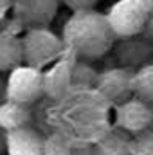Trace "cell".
I'll use <instances>...</instances> for the list:
<instances>
[{"mask_svg":"<svg viewBox=\"0 0 153 155\" xmlns=\"http://www.w3.org/2000/svg\"><path fill=\"white\" fill-rule=\"evenodd\" d=\"M61 40L65 49L72 51L77 58L90 61L99 60L112 51L117 38L106 20V15H101L92 7L72 13L63 25Z\"/></svg>","mask_w":153,"mask_h":155,"instance_id":"6da1fadb","label":"cell"},{"mask_svg":"<svg viewBox=\"0 0 153 155\" xmlns=\"http://www.w3.org/2000/svg\"><path fill=\"white\" fill-rule=\"evenodd\" d=\"M5 99L33 105L43 97V72L33 65H18L9 71V78L4 85Z\"/></svg>","mask_w":153,"mask_h":155,"instance_id":"3957f363","label":"cell"},{"mask_svg":"<svg viewBox=\"0 0 153 155\" xmlns=\"http://www.w3.org/2000/svg\"><path fill=\"white\" fill-rule=\"evenodd\" d=\"M142 33H144L148 38L153 40V9L150 11V15H148V20H146V24H144V29H142Z\"/></svg>","mask_w":153,"mask_h":155,"instance_id":"ffe728a7","label":"cell"},{"mask_svg":"<svg viewBox=\"0 0 153 155\" xmlns=\"http://www.w3.org/2000/svg\"><path fill=\"white\" fill-rule=\"evenodd\" d=\"M2 150H4V135L0 134V153H2Z\"/></svg>","mask_w":153,"mask_h":155,"instance_id":"7402d4cb","label":"cell"},{"mask_svg":"<svg viewBox=\"0 0 153 155\" xmlns=\"http://www.w3.org/2000/svg\"><path fill=\"white\" fill-rule=\"evenodd\" d=\"M132 153L133 155H153V126L139 132L133 135L132 143Z\"/></svg>","mask_w":153,"mask_h":155,"instance_id":"e0dca14e","label":"cell"},{"mask_svg":"<svg viewBox=\"0 0 153 155\" xmlns=\"http://www.w3.org/2000/svg\"><path fill=\"white\" fill-rule=\"evenodd\" d=\"M4 150L7 155H43V135L31 126L5 132Z\"/></svg>","mask_w":153,"mask_h":155,"instance_id":"30bf717a","label":"cell"},{"mask_svg":"<svg viewBox=\"0 0 153 155\" xmlns=\"http://www.w3.org/2000/svg\"><path fill=\"white\" fill-rule=\"evenodd\" d=\"M60 0H15V18L24 27H47L60 7Z\"/></svg>","mask_w":153,"mask_h":155,"instance_id":"ba28073f","label":"cell"},{"mask_svg":"<svg viewBox=\"0 0 153 155\" xmlns=\"http://www.w3.org/2000/svg\"><path fill=\"white\" fill-rule=\"evenodd\" d=\"M0 96H4V85H2V81H0Z\"/></svg>","mask_w":153,"mask_h":155,"instance_id":"603a6c76","label":"cell"},{"mask_svg":"<svg viewBox=\"0 0 153 155\" xmlns=\"http://www.w3.org/2000/svg\"><path fill=\"white\" fill-rule=\"evenodd\" d=\"M70 155H97L94 143H72Z\"/></svg>","mask_w":153,"mask_h":155,"instance_id":"ac0fdd59","label":"cell"},{"mask_svg":"<svg viewBox=\"0 0 153 155\" xmlns=\"http://www.w3.org/2000/svg\"><path fill=\"white\" fill-rule=\"evenodd\" d=\"M65 51V43L47 27H29L22 38L24 63L41 69L43 65L54 61Z\"/></svg>","mask_w":153,"mask_h":155,"instance_id":"7a4b0ae2","label":"cell"},{"mask_svg":"<svg viewBox=\"0 0 153 155\" xmlns=\"http://www.w3.org/2000/svg\"><path fill=\"white\" fill-rule=\"evenodd\" d=\"M150 9L141 0H119L106 13V20L115 38H126L142 33Z\"/></svg>","mask_w":153,"mask_h":155,"instance_id":"277c9868","label":"cell"},{"mask_svg":"<svg viewBox=\"0 0 153 155\" xmlns=\"http://www.w3.org/2000/svg\"><path fill=\"white\" fill-rule=\"evenodd\" d=\"M76 58V54L67 49V54L61 56L60 61L43 74V96H47L50 101H60L70 92L72 88L70 72H72V63Z\"/></svg>","mask_w":153,"mask_h":155,"instance_id":"9c48e42d","label":"cell"},{"mask_svg":"<svg viewBox=\"0 0 153 155\" xmlns=\"http://www.w3.org/2000/svg\"><path fill=\"white\" fill-rule=\"evenodd\" d=\"M141 2H142V4H144L148 9H150V11L153 9V0H141Z\"/></svg>","mask_w":153,"mask_h":155,"instance_id":"44dd1931","label":"cell"},{"mask_svg":"<svg viewBox=\"0 0 153 155\" xmlns=\"http://www.w3.org/2000/svg\"><path fill=\"white\" fill-rule=\"evenodd\" d=\"M119 41L114 43V56L115 61L121 67L137 71L139 67L153 61V40L148 38L144 33L117 38Z\"/></svg>","mask_w":153,"mask_h":155,"instance_id":"8992f818","label":"cell"},{"mask_svg":"<svg viewBox=\"0 0 153 155\" xmlns=\"http://www.w3.org/2000/svg\"><path fill=\"white\" fill-rule=\"evenodd\" d=\"M115 126L135 135L153 126V107L139 97H130L115 105Z\"/></svg>","mask_w":153,"mask_h":155,"instance_id":"52a82bcc","label":"cell"},{"mask_svg":"<svg viewBox=\"0 0 153 155\" xmlns=\"http://www.w3.org/2000/svg\"><path fill=\"white\" fill-rule=\"evenodd\" d=\"M72 143L60 132H52L43 137V155H70Z\"/></svg>","mask_w":153,"mask_h":155,"instance_id":"2e32d148","label":"cell"},{"mask_svg":"<svg viewBox=\"0 0 153 155\" xmlns=\"http://www.w3.org/2000/svg\"><path fill=\"white\" fill-rule=\"evenodd\" d=\"M132 143L133 135L115 126V128H106L94 141V146L97 150V155H133Z\"/></svg>","mask_w":153,"mask_h":155,"instance_id":"8fae6325","label":"cell"},{"mask_svg":"<svg viewBox=\"0 0 153 155\" xmlns=\"http://www.w3.org/2000/svg\"><path fill=\"white\" fill-rule=\"evenodd\" d=\"M97 71L88 63V60L76 58L72 63V72H70V81L72 88H94L97 81Z\"/></svg>","mask_w":153,"mask_h":155,"instance_id":"9a60e30c","label":"cell"},{"mask_svg":"<svg viewBox=\"0 0 153 155\" xmlns=\"http://www.w3.org/2000/svg\"><path fill=\"white\" fill-rule=\"evenodd\" d=\"M22 61V40L11 33H0V72H9Z\"/></svg>","mask_w":153,"mask_h":155,"instance_id":"4fadbf2b","label":"cell"},{"mask_svg":"<svg viewBox=\"0 0 153 155\" xmlns=\"http://www.w3.org/2000/svg\"><path fill=\"white\" fill-rule=\"evenodd\" d=\"M33 110L25 103H18L13 99H5L0 103V130L11 132L16 128L31 126Z\"/></svg>","mask_w":153,"mask_h":155,"instance_id":"7c38bea8","label":"cell"},{"mask_svg":"<svg viewBox=\"0 0 153 155\" xmlns=\"http://www.w3.org/2000/svg\"><path fill=\"white\" fill-rule=\"evenodd\" d=\"M133 76H135L133 69L119 65L105 72H99L94 88L101 97H105V101L119 105L133 96Z\"/></svg>","mask_w":153,"mask_h":155,"instance_id":"5b68a950","label":"cell"},{"mask_svg":"<svg viewBox=\"0 0 153 155\" xmlns=\"http://www.w3.org/2000/svg\"><path fill=\"white\" fill-rule=\"evenodd\" d=\"M60 2L72 11H79V9H92L99 0H60Z\"/></svg>","mask_w":153,"mask_h":155,"instance_id":"d6986e66","label":"cell"},{"mask_svg":"<svg viewBox=\"0 0 153 155\" xmlns=\"http://www.w3.org/2000/svg\"><path fill=\"white\" fill-rule=\"evenodd\" d=\"M133 96L153 107V61L139 67L133 76Z\"/></svg>","mask_w":153,"mask_h":155,"instance_id":"5bb4252c","label":"cell"}]
</instances>
